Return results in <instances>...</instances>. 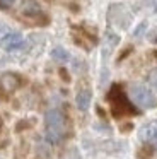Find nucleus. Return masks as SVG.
<instances>
[{
  "mask_svg": "<svg viewBox=\"0 0 157 159\" xmlns=\"http://www.w3.org/2000/svg\"><path fill=\"white\" fill-rule=\"evenodd\" d=\"M70 130V125H68V118L58 108L46 111L44 115V135H46V140L51 144H60L61 140H65Z\"/></svg>",
  "mask_w": 157,
  "mask_h": 159,
  "instance_id": "obj_1",
  "label": "nucleus"
},
{
  "mask_svg": "<svg viewBox=\"0 0 157 159\" xmlns=\"http://www.w3.org/2000/svg\"><path fill=\"white\" fill-rule=\"evenodd\" d=\"M108 99L111 103V111L114 116H125V115H133L137 113V110L130 104V101L126 99L125 93L121 91L119 86H113L111 91L108 94Z\"/></svg>",
  "mask_w": 157,
  "mask_h": 159,
  "instance_id": "obj_2",
  "label": "nucleus"
},
{
  "mask_svg": "<svg viewBox=\"0 0 157 159\" xmlns=\"http://www.w3.org/2000/svg\"><path fill=\"white\" fill-rule=\"evenodd\" d=\"M130 96H132L133 103L137 106H140L142 110H150V108H154L157 104L155 96L147 87L140 86V84H132L130 86Z\"/></svg>",
  "mask_w": 157,
  "mask_h": 159,
  "instance_id": "obj_3",
  "label": "nucleus"
},
{
  "mask_svg": "<svg viewBox=\"0 0 157 159\" xmlns=\"http://www.w3.org/2000/svg\"><path fill=\"white\" fill-rule=\"evenodd\" d=\"M138 137H140V140L145 142V144L157 145V121H149V123H145L140 128Z\"/></svg>",
  "mask_w": 157,
  "mask_h": 159,
  "instance_id": "obj_4",
  "label": "nucleus"
},
{
  "mask_svg": "<svg viewBox=\"0 0 157 159\" xmlns=\"http://www.w3.org/2000/svg\"><path fill=\"white\" fill-rule=\"evenodd\" d=\"M22 45H24V38L19 33H9V34H5L0 39V46L3 50H7V52L19 50V48H22Z\"/></svg>",
  "mask_w": 157,
  "mask_h": 159,
  "instance_id": "obj_5",
  "label": "nucleus"
},
{
  "mask_svg": "<svg viewBox=\"0 0 157 159\" xmlns=\"http://www.w3.org/2000/svg\"><path fill=\"white\" fill-rule=\"evenodd\" d=\"M20 14L26 17H39L43 16V9L36 0H24L20 5Z\"/></svg>",
  "mask_w": 157,
  "mask_h": 159,
  "instance_id": "obj_6",
  "label": "nucleus"
},
{
  "mask_svg": "<svg viewBox=\"0 0 157 159\" xmlns=\"http://www.w3.org/2000/svg\"><path fill=\"white\" fill-rule=\"evenodd\" d=\"M19 84H20V79L16 74H3L0 77V89L3 93H12L14 89L19 87Z\"/></svg>",
  "mask_w": 157,
  "mask_h": 159,
  "instance_id": "obj_7",
  "label": "nucleus"
},
{
  "mask_svg": "<svg viewBox=\"0 0 157 159\" xmlns=\"http://www.w3.org/2000/svg\"><path fill=\"white\" fill-rule=\"evenodd\" d=\"M91 101H92V93H91V89H87V87L80 89L77 93V96H75V104H77V108H78V110H82V111L89 110Z\"/></svg>",
  "mask_w": 157,
  "mask_h": 159,
  "instance_id": "obj_8",
  "label": "nucleus"
},
{
  "mask_svg": "<svg viewBox=\"0 0 157 159\" xmlns=\"http://www.w3.org/2000/svg\"><path fill=\"white\" fill-rule=\"evenodd\" d=\"M51 57H53L56 62H67V60L70 58L68 52H67L65 48H61V46H56V48H53V52H51Z\"/></svg>",
  "mask_w": 157,
  "mask_h": 159,
  "instance_id": "obj_9",
  "label": "nucleus"
},
{
  "mask_svg": "<svg viewBox=\"0 0 157 159\" xmlns=\"http://www.w3.org/2000/svg\"><path fill=\"white\" fill-rule=\"evenodd\" d=\"M149 82L152 87H157V69L152 70V72L149 74Z\"/></svg>",
  "mask_w": 157,
  "mask_h": 159,
  "instance_id": "obj_10",
  "label": "nucleus"
},
{
  "mask_svg": "<svg viewBox=\"0 0 157 159\" xmlns=\"http://www.w3.org/2000/svg\"><path fill=\"white\" fill-rule=\"evenodd\" d=\"M16 0H0V9H9L12 7V4Z\"/></svg>",
  "mask_w": 157,
  "mask_h": 159,
  "instance_id": "obj_11",
  "label": "nucleus"
}]
</instances>
